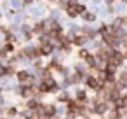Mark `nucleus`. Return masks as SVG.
I'll use <instances>...</instances> for the list:
<instances>
[{"label":"nucleus","instance_id":"f03ea898","mask_svg":"<svg viewBox=\"0 0 127 119\" xmlns=\"http://www.w3.org/2000/svg\"><path fill=\"white\" fill-rule=\"evenodd\" d=\"M108 63H111V65H115V67L122 68V67H124V63H125L124 51H122V49H111L110 58H108Z\"/></svg>","mask_w":127,"mask_h":119},{"label":"nucleus","instance_id":"f8f14e48","mask_svg":"<svg viewBox=\"0 0 127 119\" xmlns=\"http://www.w3.org/2000/svg\"><path fill=\"white\" fill-rule=\"evenodd\" d=\"M5 114H7V117H9V119H14V117H18V116H19V110H18V107H9Z\"/></svg>","mask_w":127,"mask_h":119},{"label":"nucleus","instance_id":"423d86ee","mask_svg":"<svg viewBox=\"0 0 127 119\" xmlns=\"http://www.w3.org/2000/svg\"><path fill=\"white\" fill-rule=\"evenodd\" d=\"M54 44L52 42H45V44H38V51H40V56H51L54 53Z\"/></svg>","mask_w":127,"mask_h":119},{"label":"nucleus","instance_id":"f257e3e1","mask_svg":"<svg viewBox=\"0 0 127 119\" xmlns=\"http://www.w3.org/2000/svg\"><path fill=\"white\" fill-rule=\"evenodd\" d=\"M85 11H87V9H85V5H84V4H80V2H75V0L68 2V5H66V14H68L70 18L82 16Z\"/></svg>","mask_w":127,"mask_h":119},{"label":"nucleus","instance_id":"0eeeda50","mask_svg":"<svg viewBox=\"0 0 127 119\" xmlns=\"http://www.w3.org/2000/svg\"><path fill=\"white\" fill-rule=\"evenodd\" d=\"M110 9H111V12H115L117 16H125V14H127V5L122 4V2H118V0H117V2H115Z\"/></svg>","mask_w":127,"mask_h":119},{"label":"nucleus","instance_id":"6ab92c4d","mask_svg":"<svg viewBox=\"0 0 127 119\" xmlns=\"http://www.w3.org/2000/svg\"><path fill=\"white\" fill-rule=\"evenodd\" d=\"M120 2H122V4H125V5H127V0H120Z\"/></svg>","mask_w":127,"mask_h":119},{"label":"nucleus","instance_id":"dca6fc26","mask_svg":"<svg viewBox=\"0 0 127 119\" xmlns=\"http://www.w3.org/2000/svg\"><path fill=\"white\" fill-rule=\"evenodd\" d=\"M104 2H106V4H108V7H111V5H113V4H115V2H117V0H104Z\"/></svg>","mask_w":127,"mask_h":119},{"label":"nucleus","instance_id":"2eb2a0df","mask_svg":"<svg viewBox=\"0 0 127 119\" xmlns=\"http://www.w3.org/2000/svg\"><path fill=\"white\" fill-rule=\"evenodd\" d=\"M14 74H16L14 67H12V65H9V67H7V75H14Z\"/></svg>","mask_w":127,"mask_h":119},{"label":"nucleus","instance_id":"39448f33","mask_svg":"<svg viewBox=\"0 0 127 119\" xmlns=\"http://www.w3.org/2000/svg\"><path fill=\"white\" fill-rule=\"evenodd\" d=\"M89 42H91V40H89L85 35H82V33H77V35L71 39V44H73L75 47H78V49H80V47H85Z\"/></svg>","mask_w":127,"mask_h":119},{"label":"nucleus","instance_id":"a211bd4d","mask_svg":"<svg viewBox=\"0 0 127 119\" xmlns=\"http://www.w3.org/2000/svg\"><path fill=\"white\" fill-rule=\"evenodd\" d=\"M92 2H94L96 5H99V4H103V0H92Z\"/></svg>","mask_w":127,"mask_h":119},{"label":"nucleus","instance_id":"aec40b11","mask_svg":"<svg viewBox=\"0 0 127 119\" xmlns=\"http://www.w3.org/2000/svg\"><path fill=\"white\" fill-rule=\"evenodd\" d=\"M14 119H21V117H14Z\"/></svg>","mask_w":127,"mask_h":119},{"label":"nucleus","instance_id":"1a4fd4ad","mask_svg":"<svg viewBox=\"0 0 127 119\" xmlns=\"http://www.w3.org/2000/svg\"><path fill=\"white\" fill-rule=\"evenodd\" d=\"M71 98H73V96L68 93V89H66V91H64V89H61V91L58 93V102H59V103H63V105H66Z\"/></svg>","mask_w":127,"mask_h":119},{"label":"nucleus","instance_id":"7ed1b4c3","mask_svg":"<svg viewBox=\"0 0 127 119\" xmlns=\"http://www.w3.org/2000/svg\"><path fill=\"white\" fill-rule=\"evenodd\" d=\"M84 86H85V89H91V91H94V93H97L99 89H103V82L96 77V75H92V74H89L87 75V79L84 81Z\"/></svg>","mask_w":127,"mask_h":119},{"label":"nucleus","instance_id":"20e7f679","mask_svg":"<svg viewBox=\"0 0 127 119\" xmlns=\"http://www.w3.org/2000/svg\"><path fill=\"white\" fill-rule=\"evenodd\" d=\"M78 103H89V95H87V89H84V88H77L75 89V96H73Z\"/></svg>","mask_w":127,"mask_h":119},{"label":"nucleus","instance_id":"ddd939ff","mask_svg":"<svg viewBox=\"0 0 127 119\" xmlns=\"http://www.w3.org/2000/svg\"><path fill=\"white\" fill-rule=\"evenodd\" d=\"M117 81L127 82V68H120V70H118V74H117Z\"/></svg>","mask_w":127,"mask_h":119},{"label":"nucleus","instance_id":"9b49d317","mask_svg":"<svg viewBox=\"0 0 127 119\" xmlns=\"http://www.w3.org/2000/svg\"><path fill=\"white\" fill-rule=\"evenodd\" d=\"M89 54H91V49H87V47H80V49H78V53H77V56H78V60H80V61H84Z\"/></svg>","mask_w":127,"mask_h":119},{"label":"nucleus","instance_id":"f3484780","mask_svg":"<svg viewBox=\"0 0 127 119\" xmlns=\"http://www.w3.org/2000/svg\"><path fill=\"white\" fill-rule=\"evenodd\" d=\"M122 51H124V58H125V61H127V46H125Z\"/></svg>","mask_w":127,"mask_h":119},{"label":"nucleus","instance_id":"6e6552de","mask_svg":"<svg viewBox=\"0 0 127 119\" xmlns=\"http://www.w3.org/2000/svg\"><path fill=\"white\" fill-rule=\"evenodd\" d=\"M44 116L45 117H54L58 116V107L54 103H44Z\"/></svg>","mask_w":127,"mask_h":119},{"label":"nucleus","instance_id":"4468645a","mask_svg":"<svg viewBox=\"0 0 127 119\" xmlns=\"http://www.w3.org/2000/svg\"><path fill=\"white\" fill-rule=\"evenodd\" d=\"M7 75V67L0 63V77H5Z\"/></svg>","mask_w":127,"mask_h":119},{"label":"nucleus","instance_id":"9d476101","mask_svg":"<svg viewBox=\"0 0 127 119\" xmlns=\"http://www.w3.org/2000/svg\"><path fill=\"white\" fill-rule=\"evenodd\" d=\"M85 23H94L96 19H97V14H94V12H89V11H85L82 16H80Z\"/></svg>","mask_w":127,"mask_h":119}]
</instances>
